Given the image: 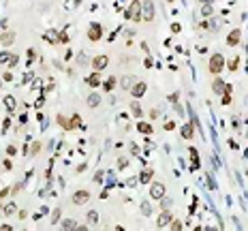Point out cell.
I'll use <instances>...</instances> for the list:
<instances>
[{
  "instance_id": "1",
  "label": "cell",
  "mask_w": 248,
  "mask_h": 231,
  "mask_svg": "<svg viewBox=\"0 0 248 231\" xmlns=\"http://www.w3.org/2000/svg\"><path fill=\"white\" fill-rule=\"evenodd\" d=\"M222 66H225V58H222L220 54H216V56H212V60H210V73H220L222 71Z\"/></svg>"
},
{
  "instance_id": "2",
  "label": "cell",
  "mask_w": 248,
  "mask_h": 231,
  "mask_svg": "<svg viewBox=\"0 0 248 231\" xmlns=\"http://www.w3.org/2000/svg\"><path fill=\"white\" fill-rule=\"evenodd\" d=\"M143 19L145 21L154 19V2H152V0H145V2H143Z\"/></svg>"
},
{
  "instance_id": "3",
  "label": "cell",
  "mask_w": 248,
  "mask_h": 231,
  "mask_svg": "<svg viewBox=\"0 0 248 231\" xmlns=\"http://www.w3.org/2000/svg\"><path fill=\"white\" fill-rule=\"evenodd\" d=\"M150 197H152V199H163V197H165V186H163L161 182H154V184H152Z\"/></svg>"
},
{
  "instance_id": "4",
  "label": "cell",
  "mask_w": 248,
  "mask_h": 231,
  "mask_svg": "<svg viewBox=\"0 0 248 231\" xmlns=\"http://www.w3.org/2000/svg\"><path fill=\"white\" fill-rule=\"evenodd\" d=\"M141 5L139 2H133V7H131V11H126V13H124V15H126V17H133L135 21H141Z\"/></svg>"
},
{
  "instance_id": "5",
  "label": "cell",
  "mask_w": 248,
  "mask_h": 231,
  "mask_svg": "<svg viewBox=\"0 0 248 231\" xmlns=\"http://www.w3.org/2000/svg\"><path fill=\"white\" fill-rule=\"evenodd\" d=\"M88 199H90V193H86V191H77L75 195H73V203H77V205L86 203Z\"/></svg>"
},
{
  "instance_id": "6",
  "label": "cell",
  "mask_w": 248,
  "mask_h": 231,
  "mask_svg": "<svg viewBox=\"0 0 248 231\" xmlns=\"http://www.w3.org/2000/svg\"><path fill=\"white\" fill-rule=\"evenodd\" d=\"M88 36H90V41H98V39H101V26H98V24H90Z\"/></svg>"
},
{
  "instance_id": "7",
  "label": "cell",
  "mask_w": 248,
  "mask_h": 231,
  "mask_svg": "<svg viewBox=\"0 0 248 231\" xmlns=\"http://www.w3.org/2000/svg\"><path fill=\"white\" fill-rule=\"evenodd\" d=\"M212 88H214V92H216V94H225V90L229 92V86H227L225 81H220V79H216Z\"/></svg>"
},
{
  "instance_id": "8",
  "label": "cell",
  "mask_w": 248,
  "mask_h": 231,
  "mask_svg": "<svg viewBox=\"0 0 248 231\" xmlns=\"http://www.w3.org/2000/svg\"><path fill=\"white\" fill-rule=\"evenodd\" d=\"M240 36H242V32H240V30H233V32L227 36V45H237V43H240Z\"/></svg>"
},
{
  "instance_id": "9",
  "label": "cell",
  "mask_w": 248,
  "mask_h": 231,
  "mask_svg": "<svg viewBox=\"0 0 248 231\" xmlns=\"http://www.w3.org/2000/svg\"><path fill=\"white\" fill-rule=\"evenodd\" d=\"M190 158H192L190 169H199V152H197L195 148H190Z\"/></svg>"
},
{
  "instance_id": "10",
  "label": "cell",
  "mask_w": 248,
  "mask_h": 231,
  "mask_svg": "<svg viewBox=\"0 0 248 231\" xmlns=\"http://www.w3.org/2000/svg\"><path fill=\"white\" fill-rule=\"evenodd\" d=\"M94 68H96V71H101V68L103 66H107V56H98V58H94Z\"/></svg>"
},
{
  "instance_id": "11",
  "label": "cell",
  "mask_w": 248,
  "mask_h": 231,
  "mask_svg": "<svg viewBox=\"0 0 248 231\" xmlns=\"http://www.w3.org/2000/svg\"><path fill=\"white\" fill-rule=\"evenodd\" d=\"M131 92H133V97H143V92H145V84H135V86L131 88Z\"/></svg>"
},
{
  "instance_id": "12",
  "label": "cell",
  "mask_w": 248,
  "mask_h": 231,
  "mask_svg": "<svg viewBox=\"0 0 248 231\" xmlns=\"http://www.w3.org/2000/svg\"><path fill=\"white\" fill-rule=\"evenodd\" d=\"M192 135H195V128H192V124H184V126H182V137H184V139H190Z\"/></svg>"
},
{
  "instance_id": "13",
  "label": "cell",
  "mask_w": 248,
  "mask_h": 231,
  "mask_svg": "<svg viewBox=\"0 0 248 231\" xmlns=\"http://www.w3.org/2000/svg\"><path fill=\"white\" fill-rule=\"evenodd\" d=\"M13 41H15V34L13 32H7V34L0 36V45H11Z\"/></svg>"
},
{
  "instance_id": "14",
  "label": "cell",
  "mask_w": 248,
  "mask_h": 231,
  "mask_svg": "<svg viewBox=\"0 0 248 231\" xmlns=\"http://www.w3.org/2000/svg\"><path fill=\"white\" fill-rule=\"evenodd\" d=\"M171 223V214L169 212H163L161 216H158V227H165V225H169Z\"/></svg>"
},
{
  "instance_id": "15",
  "label": "cell",
  "mask_w": 248,
  "mask_h": 231,
  "mask_svg": "<svg viewBox=\"0 0 248 231\" xmlns=\"http://www.w3.org/2000/svg\"><path fill=\"white\" fill-rule=\"evenodd\" d=\"M98 103H101V97H98L96 92H92V94L88 97V105H90V107H96Z\"/></svg>"
},
{
  "instance_id": "16",
  "label": "cell",
  "mask_w": 248,
  "mask_h": 231,
  "mask_svg": "<svg viewBox=\"0 0 248 231\" xmlns=\"http://www.w3.org/2000/svg\"><path fill=\"white\" fill-rule=\"evenodd\" d=\"M62 229H66V231L77 229V223H75V220H71V218H66V220H62Z\"/></svg>"
},
{
  "instance_id": "17",
  "label": "cell",
  "mask_w": 248,
  "mask_h": 231,
  "mask_svg": "<svg viewBox=\"0 0 248 231\" xmlns=\"http://www.w3.org/2000/svg\"><path fill=\"white\" fill-rule=\"evenodd\" d=\"M150 180H152V171H150V169H145V171H143V173L139 176V182H141V184L150 182Z\"/></svg>"
},
{
  "instance_id": "18",
  "label": "cell",
  "mask_w": 248,
  "mask_h": 231,
  "mask_svg": "<svg viewBox=\"0 0 248 231\" xmlns=\"http://www.w3.org/2000/svg\"><path fill=\"white\" fill-rule=\"evenodd\" d=\"M5 105H7L9 111H15V99L13 97H5Z\"/></svg>"
},
{
  "instance_id": "19",
  "label": "cell",
  "mask_w": 248,
  "mask_h": 231,
  "mask_svg": "<svg viewBox=\"0 0 248 231\" xmlns=\"http://www.w3.org/2000/svg\"><path fill=\"white\" fill-rule=\"evenodd\" d=\"M77 126H81V124H79V116L75 113V116L68 120V128H77Z\"/></svg>"
},
{
  "instance_id": "20",
  "label": "cell",
  "mask_w": 248,
  "mask_h": 231,
  "mask_svg": "<svg viewBox=\"0 0 248 231\" xmlns=\"http://www.w3.org/2000/svg\"><path fill=\"white\" fill-rule=\"evenodd\" d=\"M131 113H133V116H137V118H139V116H141V105H139L137 101H135V103L131 105Z\"/></svg>"
},
{
  "instance_id": "21",
  "label": "cell",
  "mask_w": 248,
  "mask_h": 231,
  "mask_svg": "<svg viewBox=\"0 0 248 231\" xmlns=\"http://www.w3.org/2000/svg\"><path fill=\"white\" fill-rule=\"evenodd\" d=\"M137 128H139L141 133H145V135H150V133H152V126H150V124H143V122H139V124H137Z\"/></svg>"
},
{
  "instance_id": "22",
  "label": "cell",
  "mask_w": 248,
  "mask_h": 231,
  "mask_svg": "<svg viewBox=\"0 0 248 231\" xmlns=\"http://www.w3.org/2000/svg\"><path fill=\"white\" fill-rule=\"evenodd\" d=\"M98 81H101V77H98V73H92V75L88 77V84H90V86H98Z\"/></svg>"
},
{
  "instance_id": "23",
  "label": "cell",
  "mask_w": 248,
  "mask_h": 231,
  "mask_svg": "<svg viewBox=\"0 0 248 231\" xmlns=\"http://www.w3.org/2000/svg\"><path fill=\"white\" fill-rule=\"evenodd\" d=\"M141 210H143V214H145V216H150V212H152V210H150V203H148V201H143V203H141Z\"/></svg>"
},
{
  "instance_id": "24",
  "label": "cell",
  "mask_w": 248,
  "mask_h": 231,
  "mask_svg": "<svg viewBox=\"0 0 248 231\" xmlns=\"http://www.w3.org/2000/svg\"><path fill=\"white\" fill-rule=\"evenodd\" d=\"M15 210H17V207H15V203H9V205L5 207V214H15Z\"/></svg>"
},
{
  "instance_id": "25",
  "label": "cell",
  "mask_w": 248,
  "mask_h": 231,
  "mask_svg": "<svg viewBox=\"0 0 248 231\" xmlns=\"http://www.w3.org/2000/svg\"><path fill=\"white\" fill-rule=\"evenodd\" d=\"M96 218H98V216H96V212H94V210H90V212H88V223H96Z\"/></svg>"
},
{
  "instance_id": "26",
  "label": "cell",
  "mask_w": 248,
  "mask_h": 231,
  "mask_svg": "<svg viewBox=\"0 0 248 231\" xmlns=\"http://www.w3.org/2000/svg\"><path fill=\"white\" fill-rule=\"evenodd\" d=\"M113 84H116V79H113V77H109V79L105 81V90H111V88H113Z\"/></svg>"
},
{
  "instance_id": "27",
  "label": "cell",
  "mask_w": 248,
  "mask_h": 231,
  "mask_svg": "<svg viewBox=\"0 0 248 231\" xmlns=\"http://www.w3.org/2000/svg\"><path fill=\"white\" fill-rule=\"evenodd\" d=\"M210 21H212V24H208V28H212V30H216V28L220 26V24H218V19H210Z\"/></svg>"
},
{
  "instance_id": "28",
  "label": "cell",
  "mask_w": 248,
  "mask_h": 231,
  "mask_svg": "<svg viewBox=\"0 0 248 231\" xmlns=\"http://www.w3.org/2000/svg\"><path fill=\"white\" fill-rule=\"evenodd\" d=\"M208 184H210V188H216V182H214L212 173H208Z\"/></svg>"
},
{
  "instance_id": "29",
  "label": "cell",
  "mask_w": 248,
  "mask_h": 231,
  "mask_svg": "<svg viewBox=\"0 0 248 231\" xmlns=\"http://www.w3.org/2000/svg\"><path fill=\"white\" fill-rule=\"evenodd\" d=\"M120 84H122V88H124V90H126V88L131 86V79H129V77H124V79H122Z\"/></svg>"
},
{
  "instance_id": "30",
  "label": "cell",
  "mask_w": 248,
  "mask_h": 231,
  "mask_svg": "<svg viewBox=\"0 0 248 231\" xmlns=\"http://www.w3.org/2000/svg\"><path fill=\"white\" fill-rule=\"evenodd\" d=\"M171 229H176V231L182 229V223H180V220H173V223H171Z\"/></svg>"
},
{
  "instance_id": "31",
  "label": "cell",
  "mask_w": 248,
  "mask_h": 231,
  "mask_svg": "<svg viewBox=\"0 0 248 231\" xmlns=\"http://www.w3.org/2000/svg\"><path fill=\"white\" fill-rule=\"evenodd\" d=\"M11 56H13V54H2V56H0V62H9Z\"/></svg>"
},
{
  "instance_id": "32",
  "label": "cell",
  "mask_w": 248,
  "mask_h": 231,
  "mask_svg": "<svg viewBox=\"0 0 248 231\" xmlns=\"http://www.w3.org/2000/svg\"><path fill=\"white\" fill-rule=\"evenodd\" d=\"M235 66H237V58H233V60L229 62V68H231V71H235Z\"/></svg>"
},
{
  "instance_id": "33",
  "label": "cell",
  "mask_w": 248,
  "mask_h": 231,
  "mask_svg": "<svg viewBox=\"0 0 248 231\" xmlns=\"http://www.w3.org/2000/svg\"><path fill=\"white\" fill-rule=\"evenodd\" d=\"M210 13H212V5H205L203 7V15H210Z\"/></svg>"
},
{
  "instance_id": "34",
  "label": "cell",
  "mask_w": 248,
  "mask_h": 231,
  "mask_svg": "<svg viewBox=\"0 0 248 231\" xmlns=\"http://www.w3.org/2000/svg\"><path fill=\"white\" fill-rule=\"evenodd\" d=\"M58 218H60V210H54V214H52V220H54V223H56V220H58Z\"/></svg>"
},
{
  "instance_id": "35",
  "label": "cell",
  "mask_w": 248,
  "mask_h": 231,
  "mask_svg": "<svg viewBox=\"0 0 248 231\" xmlns=\"http://www.w3.org/2000/svg\"><path fill=\"white\" fill-rule=\"evenodd\" d=\"M103 176H105V173H103V171H98V173H96V176H94V182H101V180H103Z\"/></svg>"
},
{
  "instance_id": "36",
  "label": "cell",
  "mask_w": 248,
  "mask_h": 231,
  "mask_svg": "<svg viewBox=\"0 0 248 231\" xmlns=\"http://www.w3.org/2000/svg\"><path fill=\"white\" fill-rule=\"evenodd\" d=\"M28 58H30V60H34V58H37V54H34V49H28Z\"/></svg>"
},
{
  "instance_id": "37",
  "label": "cell",
  "mask_w": 248,
  "mask_h": 231,
  "mask_svg": "<svg viewBox=\"0 0 248 231\" xmlns=\"http://www.w3.org/2000/svg\"><path fill=\"white\" fill-rule=\"evenodd\" d=\"M9 64L13 66V64H17V56H11V60H9Z\"/></svg>"
},
{
  "instance_id": "38",
  "label": "cell",
  "mask_w": 248,
  "mask_h": 231,
  "mask_svg": "<svg viewBox=\"0 0 248 231\" xmlns=\"http://www.w3.org/2000/svg\"><path fill=\"white\" fill-rule=\"evenodd\" d=\"M79 64H88V60L84 58V54H79Z\"/></svg>"
},
{
  "instance_id": "39",
  "label": "cell",
  "mask_w": 248,
  "mask_h": 231,
  "mask_svg": "<svg viewBox=\"0 0 248 231\" xmlns=\"http://www.w3.org/2000/svg\"><path fill=\"white\" fill-rule=\"evenodd\" d=\"M201 2H205V5H212V2H214V0H201Z\"/></svg>"
}]
</instances>
